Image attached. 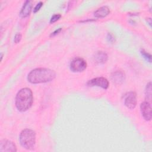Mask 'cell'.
<instances>
[{
  "label": "cell",
  "mask_w": 152,
  "mask_h": 152,
  "mask_svg": "<svg viewBox=\"0 0 152 152\" xmlns=\"http://www.w3.org/2000/svg\"><path fill=\"white\" fill-rule=\"evenodd\" d=\"M56 77L53 70L48 68H38L31 70L28 74L27 80L31 84L44 83L52 81Z\"/></svg>",
  "instance_id": "6da1fadb"
},
{
  "label": "cell",
  "mask_w": 152,
  "mask_h": 152,
  "mask_svg": "<svg viewBox=\"0 0 152 152\" xmlns=\"http://www.w3.org/2000/svg\"><path fill=\"white\" fill-rule=\"evenodd\" d=\"M33 101V93L28 88H21L15 97V106L20 112L27 110L32 105Z\"/></svg>",
  "instance_id": "7a4b0ae2"
},
{
  "label": "cell",
  "mask_w": 152,
  "mask_h": 152,
  "mask_svg": "<svg viewBox=\"0 0 152 152\" xmlns=\"http://www.w3.org/2000/svg\"><path fill=\"white\" fill-rule=\"evenodd\" d=\"M20 142L23 147L27 150L34 148L36 144L35 132L30 129H23L20 135Z\"/></svg>",
  "instance_id": "3957f363"
},
{
  "label": "cell",
  "mask_w": 152,
  "mask_h": 152,
  "mask_svg": "<svg viewBox=\"0 0 152 152\" xmlns=\"http://www.w3.org/2000/svg\"><path fill=\"white\" fill-rule=\"evenodd\" d=\"M70 69L74 72H80L87 68L86 61L81 58H74L70 63Z\"/></svg>",
  "instance_id": "277c9868"
},
{
  "label": "cell",
  "mask_w": 152,
  "mask_h": 152,
  "mask_svg": "<svg viewBox=\"0 0 152 152\" xmlns=\"http://www.w3.org/2000/svg\"><path fill=\"white\" fill-rule=\"evenodd\" d=\"M89 87H100L104 89H107L109 87V83L108 80L104 77H97L89 80L87 83Z\"/></svg>",
  "instance_id": "5b68a950"
},
{
  "label": "cell",
  "mask_w": 152,
  "mask_h": 152,
  "mask_svg": "<svg viewBox=\"0 0 152 152\" xmlns=\"http://www.w3.org/2000/svg\"><path fill=\"white\" fill-rule=\"evenodd\" d=\"M125 105L130 109H133L137 105V96L136 93L133 91L128 93L124 100Z\"/></svg>",
  "instance_id": "8992f818"
},
{
  "label": "cell",
  "mask_w": 152,
  "mask_h": 152,
  "mask_svg": "<svg viewBox=\"0 0 152 152\" xmlns=\"http://www.w3.org/2000/svg\"><path fill=\"white\" fill-rule=\"evenodd\" d=\"M140 110L142 116L146 121L151 119V106L148 102H144L140 105Z\"/></svg>",
  "instance_id": "52a82bcc"
},
{
  "label": "cell",
  "mask_w": 152,
  "mask_h": 152,
  "mask_svg": "<svg viewBox=\"0 0 152 152\" xmlns=\"http://www.w3.org/2000/svg\"><path fill=\"white\" fill-rule=\"evenodd\" d=\"M0 151L15 152L17 151V147L13 142L7 140H2L0 142Z\"/></svg>",
  "instance_id": "ba28073f"
},
{
  "label": "cell",
  "mask_w": 152,
  "mask_h": 152,
  "mask_svg": "<svg viewBox=\"0 0 152 152\" xmlns=\"http://www.w3.org/2000/svg\"><path fill=\"white\" fill-rule=\"evenodd\" d=\"M31 8H32V5H31V1H26L25 3L23 4L22 8L20 12V17L22 18H25L28 16L31 11Z\"/></svg>",
  "instance_id": "9c48e42d"
},
{
  "label": "cell",
  "mask_w": 152,
  "mask_h": 152,
  "mask_svg": "<svg viewBox=\"0 0 152 152\" xmlns=\"http://www.w3.org/2000/svg\"><path fill=\"white\" fill-rule=\"evenodd\" d=\"M110 13V9L106 6H103L94 11V15L97 18H103Z\"/></svg>",
  "instance_id": "30bf717a"
},
{
  "label": "cell",
  "mask_w": 152,
  "mask_h": 152,
  "mask_svg": "<svg viewBox=\"0 0 152 152\" xmlns=\"http://www.w3.org/2000/svg\"><path fill=\"white\" fill-rule=\"evenodd\" d=\"M94 61L99 64H104L107 61V54L102 51L97 52L94 56Z\"/></svg>",
  "instance_id": "8fae6325"
},
{
  "label": "cell",
  "mask_w": 152,
  "mask_h": 152,
  "mask_svg": "<svg viewBox=\"0 0 152 152\" xmlns=\"http://www.w3.org/2000/svg\"><path fill=\"white\" fill-rule=\"evenodd\" d=\"M111 78L113 82L117 84H120L124 81L125 75H124V73L122 72V71H117L113 73Z\"/></svg>",
  "instance_id": "7c38bea8"
},
{
  "label": "cell",
  "mask_w": 152,
  "mask_h": 152,
  "mask_svg": "<svg viewBox=\"0 0 152 152\" xmlns=\"http://www.w3.org/2000/svg\"><path fill=\"white\" fill-rule=\"evenodd\" d=\"M145 97L147 100H151V83L149 82L145 88Z\"/></svg>",
  "instance_id": "4fadbf2b"
},
{
  "label": "cell",
  "mask_w": 152,
  "mask_h": 152,
  "mask_svg": "<svg viewBox=\"0 0 152 152\" xmlns=\"http://www.w3.org/2000/svg\"><path fill=\"white\" fill-rule=\"evenodd\" d=\"M141 55L143 56V58L144 59H145L148 62H151V56L150 53H147L143 49L141 50Z\"/></svg>",
  "instance_id": "5bb4252c"
},
{
  "label": "cell",
  "mask_w": 152,
  "mask_h": 152,
  "mask_svg": "<svg viewBox=\"0 0 152 152\" xmlns=\"http://www.w3.org/2000/svg\"><path fill=\"white\" fill-rule=\"evenodd\" d=\"M61 14H57L53 15L51 17V18H50V23H53L56 22L57 20H58L61 18Z\"/></svg>",
  "instance_id": "9a60e30c"
},
{
  "label": "cell",
  "mask_w": 152,
  "mask_h": 152,
  "mask_svg": "<svg viewBox=\"0 0 152 152\" xmlns=\"http://www.w3.org/2000/svg\"><path fill=\"white\" fill-rule=\"evenodd\" d=\"M21 37H22V36L21 34V33H17L15 36H14V41L15 43H18L20 42L21 39Z\"/></svg>",
  "instance_id": "2e32d148"
},
{
  "label": "cell",
  "mask_w": 152,
  "mask_h": 152,
  "mask_svg": "<svg viewBox=\"0 0 152 152\" xmlns=\"http://www.w3.org/2000/svg\"><path fill=\"white\" fill-rule=\"evenodd\" d=\"M42 5H43V3H42V2H39L36 5V7H34V10H33V12H34V13H36V12H37V11L41 8V7H42Z\"/></svg>",
  "instance_id": "e0dca14e"
},
{
  "label": "cell",
  "mask_w": 152,
  "mask_h": 152,
  "mask_svg": "<svg viewBox=\"0 0 152 152\" xmlns=\"http://www.w3.org/2000/svg\"><path fill=\"white\" fill-rule=\"evenodd\" d=\"M61 30H62L61 28H59L56 30L55 31H53V33H52V34H50V36H55L56 34H58V33L61 31Z\"/></svg>",
  "instance_id": "ac0fdd59"
},
{
  "label": "cell",
  "mask_w": 152,
  "mask_h": 152,
  "mask_svg": "<svg viewBox=\"0 0 152 152\" xmlns=\"http://www.w3.org/2000/svg\"><path fill=\"white\" fill-rule=\"evenodd\" d=\"M107 39L109 40V42H113L114 40V39H113V37L110 34H108V37H107Z\"/></svg>",
  "instance_id": "d6986e66"
}]
</instances>
